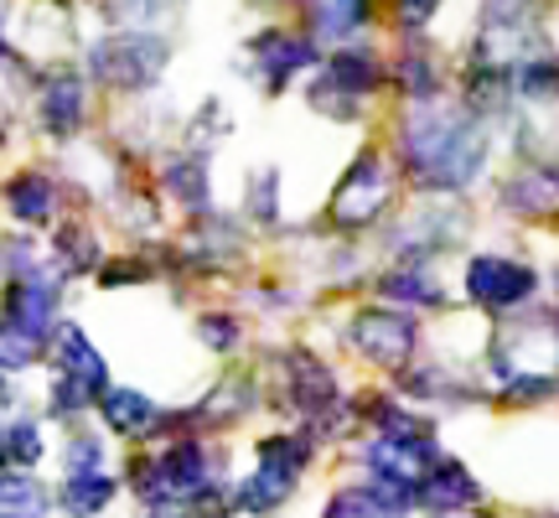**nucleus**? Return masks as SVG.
Masks as SVG:
<instances>
[{"instance_id":"nucleus-16","label":"nucleus","mask_w":559,"mask_h":518,"mask_svg":"<svg viewBox=\"0 0 559 518\" xmlns=\"http://www.w3.org/2000/svg\"><path fill=\"white\" fill-rule=\"evenodd\" d=\"M383 291H389V296H400V301H419V306L440 301V285H430L419 270H400V275H389L383 280Z\"/></svg>"},{"instance_id":"nucleus-8","label":"nucleus","mask_w":559,"mask_h":518,"mask_svg":"<svg viewBox=\"0 0 559 518\" xmlns=\"http://www.w3.org/2000/svg\"><path fill=\"white\" fill-rule=\"evenodd\" d=\"M58 363H62V374L79 379L83 389H104V379H109V374H104V358L94 353V342L83 338L79 327H62L58 332Z\"/></svg>"},{"instance_id":"nucleus-1","label":"nucleus","mask_w":559,"mask_h":518,"mask_svg":"<svg viewBox=\"0 0 559 518\" xmlns=\"http://www.w3.org/2000/svg\"><path fill=\"white\" fill-rule=\"evenodd\" d=\"M404 156L425 181L456 187L481 166V130L466 115L451 109H430L425 120H415L404 130Z\"/></svg>"},{"instance_id":"nucleus-14","label":"nucleus","mask_w":559,"mask_h":518,"mask_svg":"<svg viewBox=\"0 0 559 518\" xmlns=\"http://www.w3.org/2000/svg\"><path fill=\"white\" fill-rule=\"evenodd\" d=\"M41 353V338L16 321H0V368H26Z\"/></svg>"},{"instance_id":"nucleus-2","label":"nucleus","mask_w":559,"mask_h":518,"mask_svg":"<svg viewBox=\"0 0 559 518\" xmlns=\"http://www.w3.org/2000/svg\"><path fill=\"white\" fill-rule=\"evenodd\" d=\"M166 62V47L156 37H115V42H99L94 52V73L115 89H145V83L160 73Z\"/></svg>"},{"instance_id":"nucleus-19","label":"nucleus","mask_w":559,"mask_h":518,"mask_svg":"<svg viewBox=\"0 0 559 518\" xmlns=\"http://www.w3.org/2000/svg\"><path fill=\"white\" fill-rule=\"evenodd\" d=\"M99 461H104V446L94 436H83L68 446V472H99Z\"/></svg>"},{"instance_id":"nucleus-7","label":"nucleus","mask_w":559,"mask_h":518,"mask_svg":"<svg viewBox=\"0 0 559 518\" xmlns=\"http://www.w3.org/2000/svg\"><path fill=\"white\" fill-rule=\"evenodd\" d=\"M425 503L440 508V514L472 508V503H477V478H472L466 467H456V461H440L436 472H430V482H425Z\"/></svg>"},{"instance_id":"nucleus-10","label":"nucleus","mask_w":559,"mask_h":518,"mask_svg":"<svg viewBox=\"0 0 559 518\" xmlns=\"http://www.w3.org/2000/svg\"><path fill=\"white\" fill-rule=\"evenodd\" d=\"M83 120V89L73 79H58L41 89V125L52 130V136H73Z\"/></svg>"},{"instance_id":"nucleus-22","label":"nucleus","mask_w":559,"mask_h":518,"mask_svg":"<svg viewBox=\"0 0 559 518\" xmlns=\"http://www.w3.org/2000/svg\"><path fill=\"white\" fill-rule=\"evenodd\" d=\"M430 11H436V0H400V16L409 21V26H415V21H425Z\"/></svg>"},{"instance_id":"nucleus-24","label":"nucleus","mask_w":559,"mask_h":518,"mask_svg":"<svg viewBox=\"0 0 559 518\" xmlns=\"http://www.w3.org/2000/svg\"><path fill=\"white\" fill-rule=\"evenodd\" d=\"M0 518H26V514H0Z\"/></svg>"},{"instance_id":"nucleus-13","label":"nucleus","mask_w":559,"mask_h":518,"mask_svg":"<svg viewBox=\"0 0 559 518\" xmlns=\"http://www.w3.org/2000/svg\"><path fill=\"white\" fill-rule=\"evenodd\" d=\"M264 58V73H270V83H280L285 73H296V68H306V62L317 58V47L311 42H290V37H275L260 47Z\"/></svg>"},{"instance_id":"nucleus-12","label":"nucleus","mask_w":559,"mask_h":518,"mask_svg":"<svg viewBox=\"0 0 559 518\" xmlns=\"http://www.w3.org/2000/svg\"><path fill=\"white\" fill-rule=\"evenodd\" d=\"M109 498H115V482L104 478V472H73V478H68V487H62V503H68L79 518L99 514Z\"/></svg>"},{"instance_id":"nucleus-9","label":"nucleus","mask_w":559,"mask_h":518,"mask_svg":"<svg viewBox=\"0 0 559 518\" xmlns=\"http://www.w3.org/2000/svg\"><path fill=\"white\" fill-rule=\"evenodd\" d=\"M5 202H11V213H16L21 223H47L58 192H52V181L41 177V172H21V177L5 187Z\"/></svg>"},{"instance_id":"nucleus-21","label":"nucleus","mask_w":559,"mask_h":518,"mask_svg":"<svg viewBox=\"0 0 559 518\" xmlns=\"http://www.w3.org/2000/svg\"><path fill=\"white\" fill-rule=\"evenodd\" d=\"M202 338L213 342V348H234L239 327H234V321H223V317H213V321H202Z\"/></svg>"},{"instance_id":"nucleus-23","label":"nucleus","mask_w":559,"mask_h":518,"mask_svg":"<svg viewBox=\"0 0 559 518\" xmlns=\"http://www.w3.org/2000/svg\"><path fill=\"white\" fill-rule=\"evenodd\" d=\"M5 399H11V395H5V379H0V410H5Z\"/></svg>"},{"instance_id":"nucleus-3","label":"nucleus","mask_w":559,"mask_h":518,"mask_svg":"<svg viewBox=\"0 0 559 518\" xmlns=\"http://www.w3.org/2000/svg\"><path fill=\"white\" fill-rule=\"evenodd\" d=\"M466 291H472V301L492 306V311H502V306H523V301L534 296V270L519 264V259L477 255L472 264H466Z\"/></svg>"},{"instance_id":"nucleus-17","label":"nucleus","mask_w":559,"mask_h":518,"mask_svg":"<svg viewBox=\"0 0 559 518\" xmlns=\"http://www.w3.org/2000/svg\"><path fill=\"white\" fill-rule=\"evenodd\" d=\"M326 518H389V508H383L373 493H342V498L326 508Z\"/></svg>"},{"instance_id":"nucleus-18","label":"nucleus","mask_w":559,"mask_h":518,"mask_svg":"<svg viewBox=\"0 0 559 518\" xmlns=\"http://www.w3.org/2000/svg\"><path fill=\"white\" fill-rule=\"evenodd\" d=\"M5 457L21 461V467H32V461L41 457V436H37V425H11V431H5Z\"/></svg>"},{"instance_id":"nucleus-20","label":"nucleus","mask_w":559,"mask_h":518,"mask_svg":"<svg viewBox=\"0 0 559 518\" xmlns=\"http://www.w3.org/2000/svg\"><path fill=\"white\" fill-rule=\"evenodd\" d=\"M166 181H171V192H177L181 202H187V198L202 202V172H198V166H171V177H166Z\"/></svg>"},{"instance_id":"nucleus-5","label":"nucleus","mask_w":559,"mask_h":518,"mask_svg":"<svg viewBox=\"0 0 559 518\" xmlns=\"http://www.w3.org/2000/svg\"><path fill=\"white\" fill-rule=\"evenodd\" d=\"M353 342H358V353H368L373 363H404L409 358V348H415V327L394 311H362L353 321Z\"/></svg>"},{"instance_id":"nucleus-6","label":"nucleus","mask_w":559,"mask_h":518,"mask_svg":"<svg viewBox=\"0 0 559 518\" xmlns=\"http://www.w3.org/2000/svg\"><path fill=\"white\" fill-rule=\"evenodd\" d=\"M52 306H58V296H52V285H41L37 275H26L11 285V296H5V321H16V327H26V332H47L52 327Z\"/></svg>"},{"instance_id":"nucleus-11","label":"nucleus","mask_w":559,"mask_h":518,"mask_svg":"<svg viewBox=\"0 0 559 518\" xmlns=\"http://www.w3.org/2000/svg\"><path fill=\"white\" fill-rule=\"evenodd\" d=\"M104 420H109V431H120V436H140V431H151L156 425V404L135 389H109L104 395Z\"/></svg>"},{"instance_id":"nucleus-4","label":"nucleus","mask_w":559,"mask_h":518,"mask_svg":"<svg viewBox=\"0 0 559 518\" xmlns=\"http://www.w3.org/2000/svg\"><path fill=\"white\" fill-rule=\"evenodd\" d=\"M383 198H389V172H383V161L379 156H362L353 172H347V181L337 187V219L342 223H368V219H379V208Z\"/></svg>"},{"instance_id":"nucleus-15","label":"nucleus","mask_w":559,"mask_h":518,"mask_svg":"<svg viewBox=\"0 0 559 518\" xmlns=\"http://www.w3.org/2000/svg\"><path fill=\"white\" fill-rule=\"evenodd\" d=\"M362 16H368V0H317V26L332 32V37L353 32Z\"/></svg>"}]
</instances>
